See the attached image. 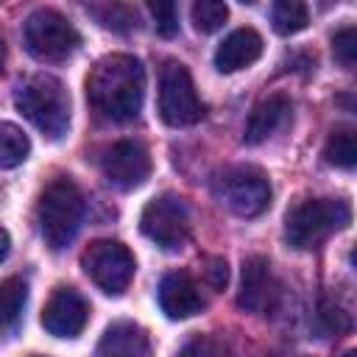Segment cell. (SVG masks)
Listing matches in <instances>:
<instances>
[{"label":"cell","instance_id":"obj_17","mask_svg":"<svg viewBox=\"0 0 357 357\" xmlns=\"http://www.w3.org/2000/svg\"><path fill=\"white\" fill-rule=\"evenodd\" d=\"M28 304V284L20 276L0 282V332H11Z\"/></svg>","mask_w":357,"mask_h":357},{"label":"cell","instance_id":"obj_10","mask_svg":"<svg viewBox=\"0 0 357 357\" xmlns=\"http://www.w3.org/2000/svg\"><path fill=\"white\" fill-rule=\"evenodd\" d=\"M103 178L117 190H137L151 176V156L142 142L137 139H120L109 145L100 156Z\"/></svg>","mask_w":357,"mask_h":357},{"label":"cell","instance_id":"obj_5","mask_svg":"<svg viewBox=\"0 0 357 357\" xmlns=\"http://www.w3.org/2000/svg\"><path fill=\"white\" fill-rule=\"evenodd\" d=\"M22 42L25 50L39 61H64L78 50L81 36L64 14L36 8L22 25Z\"/></svg>","mask_w":357,"mask_h":357},{"label":"cell","instance_id":"obj_18","mask_svg":"<svg viewBox=\"0 0 357 357\" xmlns=\"http://www.w3.org/2000/svg\"><path fill=\"white\" fill-rule=\"evenodd\" d=\"M271 22H273L276 33L293 36V33L307 28L310 11H307L304 0H273L271 3Z\"/></svg>","mask_w":357,"mask_h":357},{"label":"cell","instance_id":"obj_22","mask_svg":"<svg viewBox=\"0 0 357 357\" xmlns=\"http://www.w3.org/2000/svg\"><path fill=\"white\" fill-rule=\"evenodd\" d=\"M159 36H176L178 31V0H145Z\"/></svg>","mask_w":357,"mask_h":357},{"label":"cell","instance_id":"obj_1","mask_svg":"<svg viewBox=\"0 0 357 357\" xmlns=\"http://www.w3.org/2000/svg\"><path fill=\"white\" fill-rule=\"evenodd\" d=\"M145 98V70L134 56L112 53L86 75L89 106L114 123H128L139 114Z\"/></svg>","mask_w":357,"mask_h":357},{"label":"cell","instance_id":"obj_16","mask_svg":"<svg viewBox=\"0 0 357 357\" xmlns=\"http://www.w3.org/2000/svg\"><path fill=\"white\" fill-rule=\"evenodd\" d=\"M151 351L148 335L142 326L131 324V321H117L112 324L100 343H98V354H123V357H142Z\"/></svg>","mask_w":357,"mask_h":357},{"label":"cell","instance_id":"obj_26","mask_svg":"<svg viewBox=\"0 0 357 357\" xmlns=\"http://www.w3.org/2000/svg\"><path fill=\"white\" fill-rule=\"evenodd\" d=\"M8 248H11V237H8V231L0 226V262L8 257Z\"/></svg>","mask_w":357,"mask_h":357},{"label":"cell","instance_id":"obj_24","mask_svg":"<svg viewBox=\"0 0 357 357\" xmlns=\"http://www.w3.org/2000/svg\"><path fill=\"white\" fill-rule=\"evenodd\" d=\"M204 279H206L209 287L223 290L226 282H229V265H226V259L223 257H206V262H204Z\"/></svg>","mask_w":357,"mask_h":357},{"label":"cell","instance_id":"obj_11","mask_svg":"<svg viewBox=\"0 0 357 357\" xmlns=\"http://www.w3.org/2000/svg\"><path fill=\"white\" fill-rule=\"evenodd\" d=\"M89 321V304L75 287H56L42 310V326L53 337H75Z\"/></svg>","mask_w":357,"mask_h":357},{"label":"cell","instance_id":"obj_19","mask_svg":"<svg viewBox=\"0 0 357 357\" xmlns=\"http://www.w3.org/2000/svg\"><path fill=\"white\" fill-rule=\"evenodd\" d=\"M28 134L14 123H0V170H11L28 159Z\"/></svg>","mask_w":357,"mask_h":357},{"label":"cell","instance_id":"obj_15","mask_svg":"<svg viewBox=\"0 0 357 357\" xmlns=\"http://www.w3.org/2000/svg\"><path fill=\"white\" fill-rule=\"evenodd\" d=\"M262 56V36L254 28L231 31L215 50V67L220 73H237Z\"/></svg>","mask_w":357,"mask_h":357},{"label":"cell","instance_id":"obj_6","mask_svg":"<svg viewBox=\"0 0 357 357\" xmlns=\"http://www.w3.org/2000/svg\"><path fill=\"white\" fill-rule=\"evenodd\" d=\"M159 117L173 128L192 126L204 117V103L181 61H165L159 73Z\"/></svg>","mask_w":357,"mask_h":357},{"label":"cell","instance_id":"obj_9","mask_svg":"<svg viewBox=\"0 0 357 357\" xmlns=\"http://www.w3.org/2000/svg\"><path fill=\"white\" fill-rule=\"evenodd\" d=\"M220 204L240 218H257L271 204V184L257 167H231L218 178L215 187Z\"/></svg>","mask_w":357,"mask_h":357},{"label":"cell","instance_id":"obj_13","mask_svg":"<svg viewBox=\"0 0 357 357\" xmlns=\"http://www.w3.org/2000/svg\"><path fill=\"white\" fill-rule=\"evenodd\" d=\"M159 307L170 321H184L204 310V298L198 284L184 271H173L159 284Z\"/></svg>","mask_w":357,"mask_h":357},{"label":"cell","instance_id":"obj_25","mask_svg":"<svg viewBox=\"0 0 357 357\" xmlns=\"http://www.w3.org/2000/svg\"><path fill=\"white\" fill-rule=\"evenodd\" d=\"M321 318H324V321H326V326H329V329H335V332H340V329H346V326H349L346 312H343L340 307H335V304H326V301H324V307H321Z\"/></svg>","mask_w":357,"mask_h":357},{"label":"cell","instance_id":"obj_23","mask_svg":"<svg viewBox=\"0 0 357 357\" xmlns=\"http://www.w3.org/2000/svg\"><path fill=\"white\" fill-rule=\"evenodd\" d=\"M332 53L340 61V67H346V70L354 67V61H357V31H354V25H343L340 31H335Z\"/></svg>","mask_w":357,"mask_h":357},{"label":"cell","instance_id":"obj_7","mask_svg":"<svg viewBox=\"0 0 357 357\" xmlns=\"http://www.w3.org/2000/svg\"><path fill=\"white\" fill-rule=\"evenodd\" d=\"M84 273L109 296H123L134 279V257L117 240H95L81 254Z\"/></svg>","mask_w":357,"mask_h":357},{"label":"cell","instance_id":"obj_4","mask_svg":"<svg viewBox=\"0 0 357 357\" xmlns=\"http://www.w3.org/2000/svg\"><path fill=\"white\" fill-rule=\"evenodd\" d=\"M351 220V209L340 198H304L284 218V240L287 245L307 251L318 248L332 231L346 229Z\"/></svg>","mask_w":357,"mask_h":357},{"label":"cell","instance_id":"obj_14","mask_svg":"<svg viewBox=\"0 0 357 357\" xmlns=\"http://www.w3.org/2000/svg\"><path fill=\"white\" fill-rule=\"evenodd\" d=\"M290 112H293V106H290L287 95H268V98H262L251 109V114H248L243 139L248 145H259V142L271 139L276 131H282L290 123Z\"/></svg>","mask_w":357,"mask_h":357},{"label":"cell","instance_id":"obj_20","mask_svg":"<svg viewBox=\"0 0 357 357\" xmlns=\"http://www.w3.org/2000/svg\"><path fill=\"white\" fill-rule=\"evenodd\" d=\"M324 159L335 167L351 170L357 162V142H354V131L351 128H337L329 134L326 145H324Z\"/></svg>","mask_w":357,"mask_h":357},{"label":"cell","instance_id":"obj_27","mask_svg":"<svg viewBox=\"0 0 357 357\" xmlns=\"http://www.w3.org/2000/svg\"><path fill=\"white\" fill-rule=\"evenodd\" d=\"M3 64H6V42L0 39V73H3Z\"/></svg>","mask_w":357,"mask_h":357},{"label":"cell","instance_id":"obj_3","mask_svg":"<svg viewBox=\"0 0 357 357\" xmlns=\"http://www.w3.org/2000/svg\"><path fill=\"white\" fill-rule=\"evenodd\" d=\"M20 114L31 120L42 134L50 139H61L70 128V92L53 75H33L28 78L14 98Z\"/></svg>","mask_w":357,"mask_h":357},{"label":"cell","instance_id":"obj_2","mask_svg":"<svg viewBox=\"0 0 357 357\" xmlns=\"http://www.w3.org/2000/svg\"><path fill=\"white\" fill-rule=\"evenodd\" d=\"M36 220L47 248L61 251L75 240L84 220V198L73 178L59 176L45 187V192L39 195Z\"/></svg>","mask_w":357,"mask_h":357},{"label":"cell","instance_id":"obj_21","mask_svg":"<svg viewBox=\"0 0 357 357\" xmlns=\"http://www.w3.org/2000/svg\"><path fill=\"white\" fill-rule=\"evenodd\" d=\"M229 20V8L223 0H192V22L201 33H215Z\"/></svg>","mask_w":357,"mask_h":357},{"label":"cell","instance_id":"obj_8","mask_svg":"<svg viewBox=\"0 0 357 357\" xmlns=\"http://www.w3.org/2000/svg\"><path fill=\"white\" fill-rule=\"evenodd\" d=\"M139 231L165 251H176L190 240V209L178 195H156L142 206Z\"/></svg>","mask_w":357,"mask_h":357},{"label":"cell","instance_id":"obj_12","mask_svg":"<svg viewBox=\"0 0 357 357\" xmlns=\"http://www.w3.org/2000/svg\"><path fill=\"white\" fill-rule=\"evenodd\" d=\"M237 304L245 312L265 315L276 310L279 304V282L273 279L271 262L265 257H248L243 262V279H240V293Z\"/></svg>","mask_w":357,"mask_h":357},{"label":"cell","instance_id":"obj_28","mask_svg":"<svg viewBox=\"0 0 357 357\" xmlns=\"http://www.w3.org/2000/svg\"><path fill=\"white\" fill-rule=\"evenodd\" d=\"M240 3H254V0H240Z\"/></svg>","mask_w":357,"mask_h":357}]
</instances>
